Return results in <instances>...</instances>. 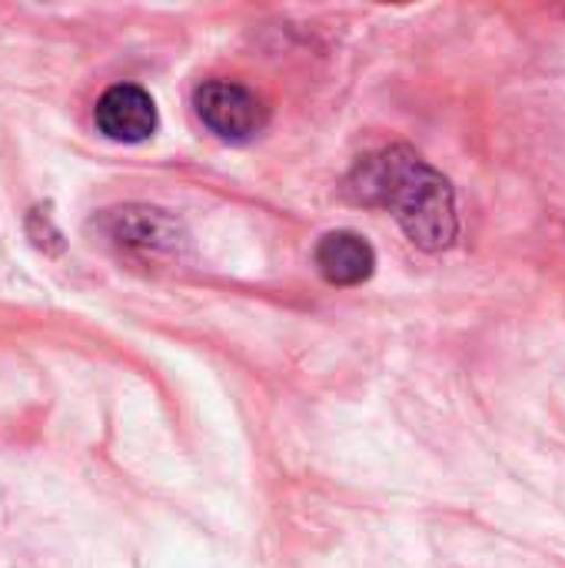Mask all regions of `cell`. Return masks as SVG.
Segmentation results:
<instances>
[{"instance_id": "1", "label": "cell", "mask_w": 565, "mask_h": 568, "mask_svg": "<svg viewBox=\"0 0 565 568\" xmlns=\"http://www.w3.org/2000/svg\"><path fill=\"white\" fill-rule=\"evenodd\" d=\"M346 193L356 203L390 210L420 250H446L460 233L450 180L410 146H386L363 156L346 176Z\"/></svg>"}, {"instance_id": "2", "label": "cell", "mask_w": 565, "mask_h": 568, "mask_svg": "<svg viewBox=\"0 0 565 568\" xmlns=\"http://www.w3.org/2000/svg\"><path fill=\"white\" fill-rule=\"evenodd\" d=\"M196 116L210 133L230 143L253 140L266 126L263 100L236 80H206L193 93Z\"/></svg>"}, {"instance_id": "3", "label": "cell", "mask_w": 565, "mask_h": 568, "mask_svg": "<svg viewBox=\"0 0 565 568\" xmlns=\"http://www.w3.org/2000/svg\"><path fill=\"white\" fill-rule=\"evenodd\" d=\"M93 123H97V130L107 140L140 143V140H147L157 130L160 116H157L153 97L143 87H137V83H117V87H110L97 100Z\"/></svg>"}, {"instance_id": "4", "label": "cell", "mask_w": 565, "mask_h": 568, "mask_svg": "<svg viewBox=\"0 0 565 568\" xmlns=\"http://www.w3.org/2000/svg\"><path fill=\"white\" fill-rule=\"evenodd\" d=\"M103 223L110 230V240H117L120 246H137L143 253H176V246L183 243L180 223L170 220L163 210L127 206L107 213Z\"/></svg>"}, {"instance_id": "5", "label": "cell", "mask_w": 565, "mask_h": 568, "mask_svg": "<svg viewBox=\"0 0 565 568\" xmlns=\"http://www.w3.org/2000/svg\"><path fill=\"white\" fill-rule=\"evenodd\" d=\"M316 266L333 286H360L373 276L376 253L360 233L336 230L316 243Z\"/></svg>"}]
</instances>
